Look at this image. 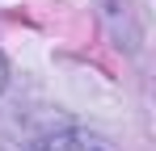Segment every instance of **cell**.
<instances>
[{"label": "cell", "mask_w": 156, "mask_h": 151, "mask_svg": "<svg viewBox=\"0 0 156 151\" xmlns=\"http://www.w3.org/2000/svg\"><path fill=\"white\" fill-rule=\"evenodd\" d=\"M38 151H110L101 134H89V130H76V126H68V130H59V134H47Z\"/></svg>", "instance_id": "1"}, {"label": "cell", "mask_w": 156, "mask_h": 151, "mask_svg": "<svg viewBox=\"0 0 156 151\" xmlns=\"http://www.w3.org/2000/svg\"><path fill=\"white\" fill-rule=\"evenodd\" d=\"M0 88H4V55H0Z\"/></svg>", "instance_id": "2"}]
</instances>
